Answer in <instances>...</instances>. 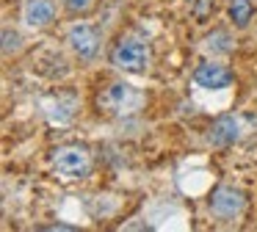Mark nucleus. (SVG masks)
<instances>
[{"instance_id":"nucleus-1","label":"nucleus","mask_w":257,"mask_h":232,"mask_svg":"<svg viewBox=\"0 0 257 232\" xmlns=\"http://www.w3.org/2000/svg\"><path fill=\"white\" fill-rule=\"evenodd\" d=\"M53 169L58 171L61 180H80L91 171V155L86 147L78 144H67L53 152Z\"/></svg>"},{"instance_id":"nucleus-2","label":"nucleus","mask_w":257,"mask_h":232,"mask_svg":"<svg viewBox=\"0 0 257 232\" xmlns=\"http://www.w3.org/2000/svg\"><path fill=\"white\" fill-rule=\"evenodd\" d=\"M144 102V97H141V91L136 86H130V83H111L108 88H102L100 97H97V105H100V110H105V113H130V110H136L139 105Z\"/></svg>"},{"instance_id":"nucleus-3","label":"nucleus","mask_w":257,"mask_h":232,"mask_svg":"<svg viewBox=\"0 0 257 232\" xmlns=\"http://www.w3.org/2000/svg\"><path fill=\"white\" fill-rule=\"evenodd\" d=\"M111 64L119 66L122 72H144L150 66V50L139 39H119V44L111 50Z\"/></svg>"},{"instance_id":"nucleus-4","label":"nucleus","mask_w":257,"mask_h":232,"mask_svg":"<svg viewBox=\"0 0 257 232\" xmlns=\"http://www.w3.org/2000/svg\"><path fill=\"white\" fill-rule=\"evenodd\" d=\"M67 42L75 50V55H80V58H94L97 50H100V33H97V28L86 25V22H78V25L69 28Z\"/></svg>"},{"instance_id":"nucleus-5","label":"nucleus","mask_w":257,"mask_h":232,"mask_svg":"<svg viewBox=\"0 0 257 232\" xmlns=\"http://www.w3.org/2000/svg\"><path fill=\"white\" fill-rule=\"evenodd\" d=\"M246 199L238 188L232 185H221L213 191V199H210V210L218 215V218H235V215L243 210Z\"/></svg>"},{"instance_id":"nucleus-6","label":"nucleus","mask_w":257,"mask_h":232,"mask_svg":"<svg viewBox=\"0 0 257 232\" xmlns=\"http://www.w3.org/2000/svg\"><path fill=\"white\" fill-rule=\"evenodd\" d=\"M196 86L210 88V91H218V88H227L232 83V72L224 64H216V61H207V64H199L194 72Z\"/></svg>"},{"instance_id":"nucleus-7","label":"nucleus","mask_w":257,"mask_h":232,"mask_svg":"<svg viewBox=\"0 0 257 232\" xmlns=\"http://www.w3.org/2000/svg\"><path fill=\"white\" fill-rule=\"evenodd\" d=\"M56 17V6L50 0H28L23 9V20L28 22L31 28H47Z\"/></svg>"},{"instance_id":"nucleus-8","label":"nucleus","mask_w":257,"mask_h":232,"mask_svg":"<svg viewBox=\"0 0 257 232\" xmlns=\"http://www.w3.org/2000/svg\"><path fill=\"white\" fill-rule=\"evenodd\" d=\"M235 138H238V122H235L232 116H221V119L213 122L210 144H216V147H227V144L235 141Z\"/></svg>"},{"instance_id":"nucleus-9","label":"nucleus","mask_w":257,"mask_h":232,"mask_svg":"<svg viewBox=\"0 0 257 232\" xmlns=\"http://www.w3.org/2000/svg\"><path fill=\"white\" fill-rule=\"evenodd\" d=\"M251 14H254V9H251L249 0H229V17H232L235 25H249Z\"/></svg>"},{"instance_id":"nucleus-10","label":"nucleus","mask_w":257,"mask_h":232,"mask_svg":"<svg viewBox=\"0 0 257 232\" xmlns=\"http://www.w3.org/2000/svg\"><path fill=\"white\" fill-rule=\"evenodd\" d=\"M64 9H67L69 14L80 17V14H89V11L94 9V0H64Z\"/></svg>"},{"instance_id":"nucleus-11","label":"nucleus","mask_w":257,"mask_h":232,"mask_svg":"<svg viewBox=\"0 0 257 232\" xmlns=\"http://www.w3.org/2000/svg\"><path fill=\"white\" fill-rule=\"evenodd\" d=\"M12 50H20V33H12L6 28V31H3V53H12Z\"/></svg>"}]
</instances>
